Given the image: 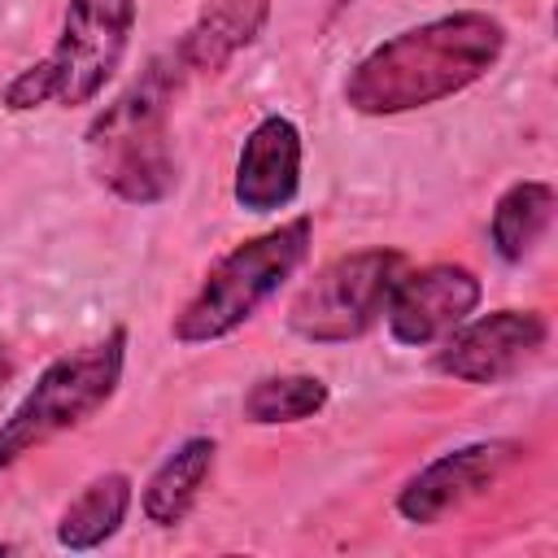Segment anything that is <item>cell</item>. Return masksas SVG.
<instances>
[{
	"instance_id": "obj_1",
	"label": "cell",
	"mask_w": 558,
	"mask_h": 558,
	"mask_svg": "<svg viewBox=\"0 0 558 558\" xmlns=\"http://www.w3.org/2000/svg\"><path fill=\"white\" fill-rule=\"evenodd\" d=\"M506 52L501 17L453 9L375 44L344 74V105L362 118H392L475 87Z\"/></svg>"
},
{
	"instance_id": "obj_2",
	"label": "cell",
	"mask_w": 558,
	"mask_h": 558,
	"mask_svg": "<svg viewBox=\"0 0 558 558\" xmlns=\"http://www.w3.org/2000/svg\"><path fill=\"white\" fill-rule=\"evenodd\" d=\"M183 78L174 52H161L144 74L105 105L87 126L92 174L126 205H161L179 183V161L170 144V100Z\"/></svg>"
},
{
	"instance_id": "obj_3",
	"label": "cell",
	"mask_w": 558,
	"mask_h": 558,
	"mask_svg": "<svg viewBox=\"0 0 558 558\" xmlns=\"http://www.w3.org/2000/svg\"><path fill=\"white\" fill-rule=\"evenodd\" d=\"M310 244H314V222L305 214L235 244L205 270L201 288L174 314L170 336L179 344L227 340L301 270V262L310 257Z\"/></svg>"
},
{
	"instance_id": "obj_4",
	"label": "cell",
	"mask_w": 558,
	"mask_h": 558,
	"mask_svg": "<svg viewBox=\"0 0 558 558\" xmlns=\"http://www.w3.org/2000/svg\"><path fill=\"white\" fill-rule=\"evenodd\" d=\"M135 31V0H70L61 35L48 57L26 65L4 87L9 113H31L39 105H92L118 74Z\"/></svg>"
},
{
	"instance_id": "obj_5",
	"label": "cell",
	"mask_w": 558,
	"mask_h": 558,
	"mask_svg": "<svg viewBox=\"0 0 558 558\" xmlns=\"http://www.w3.org/2000/svg\"><path fill=\"white\" fill-rule=\"evenodd\" d=\"M122 366H126V327H109L100 340L52 357L39 371L35 388L0 423V471L22 462L52 436L100 414L122 384Z\"/></svg>"
},
{
	"instance_id": "obj_6",
	"label": "cell",
	"mask_w": 558,
	"mask_h": 558,
	"mask_svg": "<svg viewBox=\"0 0 558 558\" xmlns=\"http://www.w3.org/2000/svg\"><path fill=\"white\" fill-rule=\"evenodd\" d=\"M405 270L397 248H357L327 262L288 305V331L310 344H349L366 336L388 305L392 283Z\"/></svg>"
},
{
	"instance_id": "obj_7",
	"label": "cell",
	"mask_w": 558,
	"mask_h": 558,
	"mask_svg": "<svg viewBox=\"0 0 558 558\" xmlns=\"http://www.w3.org/2000/svg\"><path fill=\"white\" fill-rule=\"evenodd\" d=\"M549 340V318L541 310H493L458 323L436 349V371L458 384H501L523 362H532Z\"/></svg>"
},
{
	"instance_id": "obj_8",
	"label": "cell",
	"mask_w": 558,
	"mask_h": 558,
	"mask_svg": "<svg viewBox=\"0 0 558 558\" xmlns=\"http://www.w3.org/2000/svg\"><path fill=\"white\" fill-rule=\"evenodd\" d=\"M480 296H484V283L471 266L436 262L423 270H401L384 305L388 336L405 349L436 344L480 310Z\"/></svg>"
},
{
	"instance_id": "obj_9",
	"label": "cell",
	"mask_w": 558,
	"mask_h": 558,
	"mask_svg": "<svg viewBox=\"0 0 558 558\" xmlns=\"http://www.w3.org/2000/svg\"><path fill=\"white\" fill-rule=\"evenodd\" d=\"M523 445L519 440H475V445H458L440 458H432L427 466H418L401 493H397V514L405 523H436L440 514L458 510L462 501L480 497L510 462H519Z\"/></svg>"
},
{
	"instance_id": "obj_10",
	"label": "cell",
	"mask_w": 558,
	"mask_h": 558,
	"mask_svg": "<svg viewBox=\"0 0 558 558\" xmlns=\"http://www.w3.org/2000/svg\"><path fill=\"white\" fill-rule=\"evenodd\" d=\"M301 126L288 113H266L240 144L231 196L248 214H275L288 209L301 192Z\"/></svg>"
},
{
	"instance_id": "obj_11",
	"label": "cell",
	"mask_w": 558,
	"mask_h": 558,
	"mask_svg": "<svg viewBox=\"0 0 558 558\" xmlns=\"http://www.w3.org/2000/svg\"><path fill=\"white\" fill-rule=\"evenodd\" d=\"M270 22V0H205L196 22L170 48L183 74H218L227 70Z\"/></svg>"
},
{
	"instance_id": "obj_12",
	"label": "cell",
	"mask_w": 558,
	"mask_h": 558,
	"mask_svg": "<svg viewBox=\"0 0 558 558\" xmlns=\"http://www.w3.org/2000/svg\"><path fill=\"white\" fill-rule=\"evenodd\" d=\"M214 462H218V440L214 436H187V440H179L157 462V471L144 480V493H140L144 519L153 527H179L192 514V506L201 501V488L209 484Z\"/></svg>"
},
{
	"instance_id": "obj_13",
	"label": "cell",
	"mask_w": 558,
	"mask_h": 558,
	"mask_svg": "<svg viewBox=\"0 0 558 558\" xmlns=\"http://www.w3.org/2000/svg\"><path fill=\"white\" fill-rule=\"evenodd\" d=\"M126 510H131V475L105 471V475L87 480L83 493L61 510V519H57V545L70 549V554L100 549L105 541L118 536V527L126 523Z\"/></svg>"
},
{
	"instance_id": "obj_14",
	"label": "cell",
	"mask_w": 558,
	"mask_h": 558,
	"mask_svg": "<svg viewBox=\"0 0 558 558\" xmlns=\"http://www.w3.org/2000/svg\"><path fill=\"white\" fill-rule=\"evenodd\" d=\"M554 205H558V196H554V187L545 179H519V183H510L497 196L493 218H488V240H493L497 257L510 262V266L523 262L541 244V235L549 231Z\"/></svg>"
},
{
	"instance_id": "obj_15",
	"label": "cell",
	"mask_w": 558,
	"mask_h": 558,
	"mask_svg": "<svg viewBox=\"0 0 558 558\" xmlns=\"http://www.w3.org/2000/svg\"><path fill=\"white\" fill-rule=\"evenodd\" d=\"M327 384L318 375H262L244 392L240 410L257 427H279V423H305L327 410Z\"/></svg>"
},
{
	"instance_id": "obj_16",
	"label": "cell",
	"mask_w": 558,
	"mask_h": 558,
	"mask_svg": "<svg viewBox=\"0 0 558 558\" xmlns=\"http://www.w3.org/2000/svg\"><path fill=\"white\" fill-rule=\"evenodd\" d=\"M9 384H13V357H9V349H0V397Z\"/></svg>"
}]
</instances>
